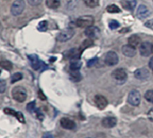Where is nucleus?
Here are the masks:
<instances>
[{
	"instance_id": "obj_37",
	"label": "nucleus",
	"mask_w": 153,
	"mask_h": 138,
	"mask_svg": "<svg viewBox=\"0 0 153 138\" xmlns=\"http://www.w3.org/2000/svg\"><path fill=\"white\" fill-rule=\"evenodd\" d=\"M42 138H54V136L51 133H45L42 136Z\"/></svg>"
},
{
	"instance_id": "obj_8",
	"label": "nucleus",
	"mask_w": 153,
	"mask_h": 138,
	"mask_svg": "<svg viewBox=\"0 0 153 138\" xmlns=\"http://www.w3.org/2000/svg\"><path fill=\"white\" fill-rule=\"evenodd\" d=\"M74 34H75L74 33V30H72V29H67V30L61 32L60 34H59V35L57 36V39H58V41L64 43V42H67V41L70 40L74 36Z\"/></svg>"
},
{
	"instance_id": "obj_35",
	"label": "nucleus",
	"mask_w": 153,
	"mask_h": 138,
	"mask_svg": "<svg viewBox=\"0 0 153 138\" xmlns=\"http://www.w3.org/2000/svg\"><path fill=\"white\" fill-rule=\"evenodd\" d=\"M97 62V58L91 59V60L88 62V67H92V66H93V65H95Z\"/></svg>"
},
{
	"instance_id": "obj_11",
	"label": "nucleus",
	"mask_w": 153,
	"mask_h": 138,
	"mask_svg": "<svg viewBox=\"0 0 153 138\" xmlns=\"http://www.w3.org/2000/svg\"><path fill=\"white\" fill-rule=\"evenodd\" d=\"M99 34H100V30L97 27L94 26V25H91V26L88 27L86 29V31H85V34L88 38H91V39H95V38L98 37Z\"/></svg>"
},
{
	"instance_id": "obj_26",
	"label": "nucleus",
	"mask_w": 153,
	"mask_h": 138,
	"mask_svg": "<svg viewBox=\"0 0 153 138\" xmlns=\"http://www.w3.org/2000/svg\"><path fill=\"white\" fill-rule=\"evenodd\" d=\"M84 3L86 4L87 7L90 8H95L98 6L99 0H84Z\"/></svg>"
},
{
	"instance_id": "obj_30",
	"label": "nucleus",
	"mask_w": 153,
	"mask_h": 138,
	"mask_svg": "<svg viewBox=\"0 0 153 138\" xmlns=\"http://www.w3.org/2000/svg\"><path fill=\"white\" fill-rule=\"evenodd\" d=\"M145 99L149 103H153V90H149L145 93Z\"/></svg>"
},
{
	"instance_id": "obj_24",
	"label": "nucleus",
	"mask_w": 153,
	"mask_h": 138,
	"mask_svg": "<svg viewBox=\"0 0 153 138\" xmlns=\"http://www.w3.org/2000/svg\"><path fill=\"white\" fill-rule=\"evenodd\" d=\"M0 67L5 69L6 71H11L13 69V64L9 60H1L0 61Z\"/></svg>"
},
{
	"instance_id": "obj_17",
	"label": "nucleus",
	"mask_w": 153,
	"mask_h": 138,
	"mask_svg": "<svg viewBox=\"0 0 153 138\" xmlns=\"http://www.w3.org/2000/svg\"><path fill=\"white\" fill-rule=\"evenodd\" d=\"M4 112H5L6 114H7V115L15 116L17 118V120H19V121H20V122H22V123H24V122H25L24 116H23V114H22V113H20V112H16V111H15L14 109L7 108V107L4 109Z\"/></svg>"
},
{
	"instance_id": "obj_25",
	"label": "nucleus",
	"mask_w": 153,
	"mask_h": 138,
	"mask_svg": "<svg viewBox=\"0 0 153 138\" xmlns=\"http://www.w3.org/2000/svg\"><path fill=\"white\" fill-rule=\"evenodd\" d=\"M94 44V42H93V39H91V38H88V39H86L83 43H82V44H81V47H80V49H81V51H83L85 49H87V48H88V47H90V46H92Z\"/></svg>"
},
{
	"instance_id": "obj_5",
	"label": "nucleus",
	"mask_w": 153,
	"mask_h": 138,
	"mask_svg": "<svg viewBox=\"0 0 153 138\" xmlns=\"http://www.w3.org/2000/svg\"><path fill=\"white\" fill-rule=\"evenodd\" d=\"M118 61H119L118 54L114 51H108L105 56V62L108 66H114L118 63Z\"/></svg>"
},
{
	"instance_id": "obj_3",
	"label": "nucleus",
	"mask_w": 153,
	"mask_h": 138,
	"mask_svg": "<svg viewBox=\"0 0 153 138\" xmlns=\"http://www.w3.org/2000/svg\"><path fill=\"white\" fill-rule=\"evenodd\" d=\"M95 22V19L92 16H85L79 17L76 21V25L81 28H88L91 25H93Z\"/></svg>"
},
{
	"instance_id": "obj_10",
	"label": "nucleus",
	"mask_w": 153,
	"mask_h": 138,
	"mask_svg": "<svg viewBox=\"0 0 153 138\" xmlns=\"http://www.w3.org/2000/svg\"><path fill=\"white\" fill-rule=\"evenodd\" d=\"M81 49H78V48H74V49H71L69 50L68 51H67V58L68 60H79L80 56H81Z\"/></svg>"
},
{
	"instance_id": "obj_36",
	"label": "nucleus",
	"mask_w": 153,
	"mask_h": 138,
	"mask_svg": "<svg viewBox=\"0 0 153 138\" xmlns=\"http://www.w3.org/2000/svg\"><path fill=\"white\" fill-rule=\"evenodd\" d=\"M148 118H149L151 122H153V108H151V109L148 112Z\"/></svg>"
},
{
	"instance_id": "obj_16",
	"label": "nucleus",
	"mask_w": 153,
	"mask_h": 138,
	"mask_svg": "<svg viewBox=\"0 0 153 138\" xmlns=\"http://www.w3.org/2000/svg\"><path fill=\"white\" fill-rule=\"evenodd\" d=\"M122 51L123 53V55L127 56V57H133L136 54V50L134 47L131 46L130 44L127 45H123L122 48Z\"/></svg>"
},
{
	"instance_id": "obj_28",
	"label": "nucleus",
	"mask_w": 153,
	"mask_h": 138,
	"mask_svg": "<svg viewBox=\"0 0 153 138\" xmlns=\"http://www.w3.org/2000/svg\"><path fill=\"white\" fill-rule=\"evenodd\" d=\"M40 32H45L48 29V22L47 21H41L37 26Z\"/></svg>"
},
{
	"instance_id": "obj_12",
	"label": "nucleus",
	"mask_w": 153,
	"mask_h": 138,
	"mask_svg": "<svg viewBox=\"0 0 153 138\" xmlns=\"http://www.w3.org/2000/svg\"><path fill=\"white\" fill-rule=\"evenodd\" d=\"M95 104L96 106L99 108V109H104L107 107V99L101 95H97L95 97Z\"/></svg>"
},
{
	"instance_id": "obj_18",
	"label": "nucleus",
	"mask_w": 153,
	"mask_h": 138,
	"mask_svg": "<svg viewBox=\"0 0 153 138\" xmlns=\"http://www.w3.org/2000/svg\"><path fill=\"white\" fill-rule=\"evenodd\" d=\"M149 15V8H148L146 6H144V5H140V6L138 7V10H137V16H138L140 18L147 17Z\"/></svg>"
},
{
	"instance_id": "obj_41",
	"label": "nucleus",
	"mask_w": 153,
	"mask_h": 138,
	"mask_svg": "<svg viewBox=\"0 0 153 138\" xmlns=\"http://www.w3.org/2000/svg\"><path fill=\"white\" fill-rule=\"evenodd\" d=\"M88 138H89V137H88Z\"/></svg>"
},
{
	"instance_id": "obj_22",
	"label": "nucleus",
	"mask_w": 153,
	"mask_h": 138,
	"mask_svg": "<svg viewBox=\"0 0 153 138\" xmlns=\"http://www.w3.org/2000/svg\"><path fill=\"white\" fill-rule=\"evenodd\" d=\"M70 72H75V71H79V69L81 68V62L79 60H73L70 62L69 65Z\"/></svg>"
},
{
	"instance_id": "obj_33",
	"label": "nucleus",
	"mask_w": 153,
	"mask_h": 138,
	"mask_svg": "<svg viewBox=\"0 0 153 138\" xmlns=\"http://www.w3.org/2000/svg\"><path fill=\"white\" fill-rule=\"evenodd\" d=\"M27 109L29 112H33L34 109H35V102H31L27 105Z\"/></svg>"
},
{
	"instance_id": "obj_19",
	"label": "nucleus",
	"mask_w": 153,
	"mask_h": 138,
	"mask_svg": "<svg viewBox=\"0 0 153 138\" xmlns=\"http://www.w3.org/2000/svg\"><path fill=\"white\" fill-rule=\"evenodd\" d=\"M128 43H129V44H130L131 46L136 48V47H138V46L140 45V38L138 35L133 34V35H131V36L128 39Z\"/></svg>"
},
{
	"instance_id": "obj_21",
	"label": "nucleus",
	"mask_w": 153,
	"mask_h": 138,
	"mask_svg": "<svg viewBox=\"0 0 153 138\" xmlns=\"http://www.w3.org/2000/svg\"><path fill=\"white\" fill-rule=\"evenodd\" d=\"M46 6L51 9H57L60 6V0H46Z\"/></svg>"
},
{
	"instance_id": "obj_14",
	"label": "nucleus",
	"mask_w": 153,
	"mask_h": 138,
	"mask_svg": "<svg viewBox=\"0 0 153 138\" xmlns=\"http://www.w3.org/2000/svg\"><path fill=\"white\" fill-rule=\"evenodd\" d=\"M60 125L65 128V129H68V130H72L75 128L76 126V124L73 120L69 119V118H67V117H63L60 119Z\"/></svg>"
},
{
	"instance_id": "obj_1",
	"label": "nucleus",
	"mask_w": 153,
	"mask_h": 138,
	"mask_svg": "<svg viewBox=\"0 0 153 138\" xmlns=\"http://www.w3.org/2000/svg\"><path fill=\"white\" fill-rule=\"evenodd\" d=\"M12 97L13 98L17 101V102H24L26 100L27 98V92H26V90L21 86H17V87H15L13 90H12Z\"/></svg>"
},
{
	"instance_id": "obj_39",
	"label": "nucleus",
	"mask_w": 153,
	"mask_h": 138,
	"mask_svg": "<svg viewBox=\"0 0 153 138\" xmlns=\"http://www.w3.org/2000/svg\"><path fill=\"white\" fill-rule=\"evenodd\" d=\"M39 96H40V98H41L42 100H45V99H46V98H45V96L42 94V90H40V91H39Z\"/></svg>"
},
{
	"instance_id": "obj_20",
	"label": "nucleus",
	"mask_w": 153,
	"mask_h": 138,
	"mask_svg": "<svg viewBox=\"0 0 153 138\" xmlns=\"http://www.w3.org/2000/svg\"><path fill=\"white\" fill-rule=\"evenodd\" d=\"M122 5L123 8L127 10H131L136 6V0H122Z\"/></svg>"
},
{
	"instance_id": "obj_31",
	"label": "nucleus",
	"mask_w": 153,
	"mask_h": 138,
	"mask_svg": "<svg viewBox=\"0 0 153 138\" xmlns=\"http://www.w3.org/2000/svg\"><path fill=\"white\" fill-rule=\"evenodd\" d=\"M119 26H120L119 22H117V21H115V20H111V21L109 22V27H110L111 29H113V30L118 28Z\"/></svg>"
},
{
	"instance_id": "obj_23",
	"label": "nucleus",
	"mask_w": 153,
	"mask_h": 138,
	"mask_svg": "<svg viewBox=\"0 0 153 138\" xmlns=\"http://www.w3.org/2000/svg\"><path fill=\"white\" fill-rule=\"evenodd\" d=\"M70 79L75 82H79V81H81L82 77H81V74H80L79 71L70 72Z\"/></svg>"
},
{
	"instance_id": "obj_7",
	"label": "nucleus",
	"mask_w": 153,
	"mask_h": 138,
	"mask_svg": "<svg viewBox=\"0 0 153 138\" xmlns=\"http://www.w3.org/2000/svg\"><path fill=\"white\" fill-rule=\"evenodd\" d=\"M152 51H153V45L150 43L145 42V43H140V53L141 56H144V57L149 56L152 53Z\"/></svg>"
},
{
	"instance_id": "obj_38",
	"label": "nucleus",
	"mask_w": 153,
	"mask_h": 138,
	"mask_svg": "<svg viewBox=\"0 0 153 138\" xmlns=\"http://www.w3.org/2000/svg\"><path fill=\"white\" fill-rule=\"evenodd\" d=\"M149 68L151 69V70L153 71V56L150 58V60H149Z\"/></svg>"
},
{
	"instance_id": "obj_32",
	"label": "nucleus",
	"mask_w": 153,
	"mask_h": 138,
	"mask_svg": "<svg viewBox=\"0 0 153 138\" xmlns=\"http://www.w3.org/2000/svg\"><path fill=\"white\" fill-rule=\"evenodd\" d=\"M7 88V83L4 80H0V94H2L5 92Z\"/></svg>"
},
{
	"instance_id": "obj_40",
	"label": "nucleus",
	"mask_w": 153,
	"mask_h": 138,
	"mask_svg": "<svg viewBox=\"0 0 153 138\" xmlns=\"http://www.w3.org/2000/svg\"><path fill=\"white\" fill-rule=\"evenodd\" d=\"M0 73H1V71H0Z\"/></svg>"
},
{
	"instance_id": "obj_6",
	"label": "nucleus",
	"mask_w": 153,
	"mask_h": 138,
	"mask_svg": "<svg viewBox=\"0 0 153 138\" xmlns=\"http://www.w3.org/2000/svg\"><path fill=\"white\" fill-rule=\"evenodd\" d=\"M128 102L134 107H137L140 105V94L138 90H133L129 93V97H128Z\"/></svg>"
},
{
	"instance_id": "obj_29",
	"label": "nucleus",
	"mask_w": 153,
	"mask_h": 138,
	"mask_svg": "<svg viewBox=\"0 0 153 138\" xmlns=\"http://www.w3.org/2000/svg\"><path fill=\"white\" fill-rule=\"evenodd\" d=\"M22 79H23V74L20 73V72H16L11 77V83H15L16 81H19Z\"/></svg>"
},
{
	"instance_id": "obj_9",
	"label": "nucleus",
	"mask_w": 153,
	"mask_h": 138,
	"mask_svg": "<svg viewBox=\"0 0 153 138\" xmlns=\"http://www.w3.org/2000/svg\"><path fill=\"white\" fill-rule=\"evenodd\" d=\"M149 72L145 68H141V69H138L137 71H135L134 72V76L136 79L140 80V81H146L149 78Z\"/></svg>"
},
{
	"instance_id": "obj_4",
	"label": "nucleus",
	"mask_w": 153,
	"mask_h": 138,
	"mask_svg": "<svg viewBox=\"0 0 153 138\" xmlns=\"http://www.w3.org/2000/svg\"><path fill=\"white\" fill-rule=\"evenodd\" d=\"M25 7L24 0H16L11 7V14L15 16L21 15Z\"/></svg>"
},
{
	"instance_id": "obj_13",
	"label": "nucleus",
	"mask_w": 153,
	"mask_h": 138,
	"mask_svg": "<svg viewBox=\"0 0 153 138\" xmlns=\"http://www.w3.org/2000/svg\"><path fill=\"white\" fill-rule=\"evenodd\" d=\"M117 120L115 117H112V116H108V117H105L102 120V125L105 128H113L116 125Z\"/></svg>"
},
{
	"instance_id": "obj_2",
	"label": "nucleus",
	"mask_w": 153,
	"mask_h": 138,
	"mask_svg": "<svg viewBox=\"0 0 153 138\" xmlns=\"http://www.w3.org/2000/svg\"><path fill=\"white\" fill-rule=\"evenodd\" d=\"M112 77L114 81L120 82V83H124L127 80L128 74L127 72L123 68H118L112 72Z\"/></svg>"
},
{
	"instance_id": "obj_34",
	"label": "nucleus",
	"mask_w": 153,
	"mask_h": 138,
	"mask_svg": "<svg viewBox=\"0 0 153 138\" xmlns=\"http://www.w3.org/2000/svg\"><path fill=\"white\" fill-rule=\"evenodd\" d=\"M42 0H28V3L31 6H38L42 3Z\"/></svg>"
},
{
	"instance_id": "obj_15",
	"label": "nucleus",
	"mask_w": 153,
	"mask_h": 138,
	"mask_svg": "<svg viewBox=\"0 0 153 138\" xmlns=\"http://www.w3.org/2000/svg\"><path fill=\"white\" fill-rule=\"evenodd\" d=\"M28 58H29L31 66L34 69V70H39V69L41 68V66L42 65V62L39 60V58L36 55H33V54L29 55Z\"/></svg>"
},
{
	"instance_id": "obj_27",
	"label": "nucleus",
	"mask_w": 153,
	"mask_h": 138,
	"mask_svg": "<svg viewBox=\"0 0 153 138\" xmlns=\"http://www.w3.org/2000/svg\"><path fill=\"white\" fill-rule=\"evenodd\" d=\"M106 10L108 13H112V14H115V13H120L121 10L120 8L116 6V5H110L106 7Z\"/></svg>"
}]
</instances>
